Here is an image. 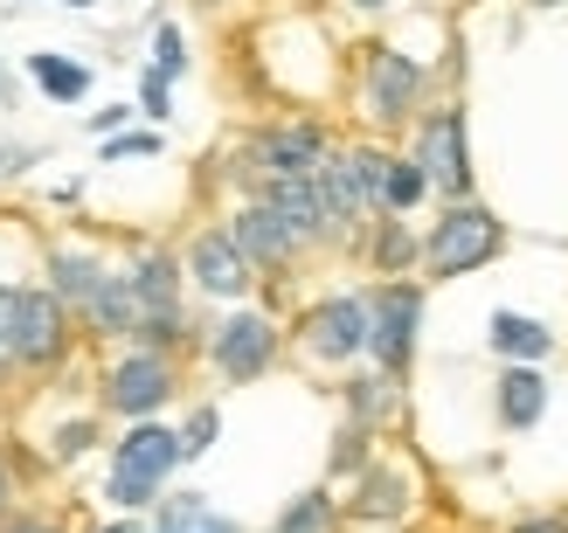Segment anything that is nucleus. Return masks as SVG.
<instances>
[{
    "label": "nucleus",
    "instance_id": "1",
    "mask_svg": "<svg viewBox=\"0 0 568 533\" xmlns=\"http://www.w3.org/2000/svg\"><path fill=\"white\" fill-rule=\"evenodd\" d=\"M506 257V222L465 194V202H444L437 222L423 229V285H450V277H471Z\"/></svg>",
    "mask_w": 568,
    "mask_h": 533
},
{
    "label": "nucleus",
    "instance_id": "2",
    "mask_svg": "<svg viewBox=\"0 0 568 533\" xmlns=\"http://www.w3.org/2000/svg\"><path fill=\"white\" fill-rule=\"evenodd\" d=\"M423 340V277H382L367 291V360L388 381H409Z\"/></svg>",
    "mask_w": 568,
    "mask_h": 533
},
{
    "label": "nucleus",
    "instance_id": "3",
    "mask_svg": "<svg viewBox=\"0 0 568 533\" xmlns=\"http://www.w3.org/2000/svg\"><path fill=\"white\" fill-rule=\"evenodd\" d=\"M174 396H181V360L174 353H153V347L119 353L104 368V388H98L104 416H119V423H146V416H160Z\"/></svg>",
    "mask_w": 568,
    "mask_h": 533
},
{
    "label": "nucleus",
    "instance_id": "4",
    "mask_svg": "<svg viewBox=\"0 0 568 533\" xmlns=\"http://www.w3.org/2000/svg\"><path fill=\"white\" fill-rule=\"evenodd\" d=\"M423 91H430V70L416 63V55L403 49H361V104H367V119H375L382 132H403L423 119Z\"/></svg>",
    "mask_w": 568,
    "mask_h": 533
},
{
    "label": "nucleus",
    "instance_id": "5",
    "mask_svg": "<svg viewBox=\"0 0 568 533\" xmlns=\"http://www.w3.org/2000/svg\"><path fill=\"white\" fill-rule=\"evenodd\" d=\"M423 181H430L437 202H465L471 194V132H465V104H437L416 119V153Z\"/></svg>",
    "mask_w": 568,
    "mask_h": 533
},
{
    "label": "nucleus",
    "instance_id": "6",
    "mask_svg": "<svg viewBox=\"0 0 568 533\" xmlns=\"http://www.w3.org/2000/svg\"><path fill=\"white\" fill-rule=\"evenodd\" d=\"M326 125H312V119H292V125H264V132H250V146H243V166H236V187H243V202L257 194L264 181L277 174H312V166L326 160Z\"/></svg>",
    "mask_w": 568,
    "mask_h": 533
},
{
    "label": "nucleus",
    "instance_id": "7",
    "mask_svg": "<svg viewBox=\"0 0 568 533\" xmlns=\"http://www.w3.org/2000/svg\"><path fill=\"white\" fill-rule=\"evenodd\" d=\"M277 353H284V332H277V319L271 312H230L215 332H209V368L222 375V381H236V388H250V381H264L271 368H277Z\"/></svg>",
    "mask_w": 568,
    "mask_h": 533
},
{
    "label": "nucleus",
    "instance_id": "8",
    "mask_svg": "<svg viewBox=\"0 0 568 533\" xmlns=\"http://www.w3.org/2000/svg\"><path fill=\"white\" fill-rule=\"evenodd\" d=\"M298 347L320 368H347L367 353V291H333L298 312Z\"/></svg>",
    "mask_w": 568,
    "mask_h": 533
},
{
    "label": "nucleus",
    "instance_id": "9",
    "mask_svg": "<svg viewBox=\"0 0 568 533\" xmlns=\"http://www.w3.org/2000/svg\"><path fill=\"white\" fill-rule=\"evenodd\" d=\"M230 243H236V257L257 270V277H284V270L305 257V243L277 222L271 202H243V208L230 215Z\"/></svg>",
    "mask_w": 568,
    "mask_h": 533
},
{
    "label": "nucleus",
    "instance_id": "10",
    "mask_svg": "<svg viewBox=\"0 0 568 533\" xmlns=\"http://www.w3.org/2000/svg\"><path fill=\"white\" fill-rule=\"evenodd\" d=\"M409 506H416V479L403 464H382V458H367L354 471V492L339 499V513L361 520V526H403Z\"/></svg>",
    "mask_w": 568,
    "mask_h": 533
},
{
    "label": "nucleus",
    "instance_id": "11",
    "mask_svg": "<svg viewBox=\"0 0 568 533\" xmlns=\"http://www.w3.org/2000/svg\"><path fill=\"white\" fill-rule=\"evenodd\" d=\"M181 270H187V285H194V291L230 298V305H236V298H250V285H257V270L236 257L230 229H202V236L181 249Z\"/></svg>",
    "mask_w": 568,
    "mask_h": 533
},
{
    "label": "nucleus",
    "instance_id": "12",
    "mask_svg": "<svg viewBox=\"0 0 568 533\" xmlns=\"http://www.w3.org/2000/svg\"><path fill=\"white\" fill-rule=\"evenodd\" d=\"M250 202H271L277 208V222L292 229L305 249H320V243H333V229H326V202H320V187H312V174H277V181H264Z\"/></svg>",
    "mask_w": 568,
    "mask_h": 533
},
{
    "label": "nucleus",
    "instance_id": "13",
    "mask_svg": "<svg viewBox=\"0 0 568 533\" xmlns=\"http://www.w3.org/2000/svg\"><path fill=\"white\" fill-rule=\"evenodd\" d=\"M111 471H132V479H153V485H166L181 471V437L166 430V423H125V437L111 443Z\"/></svg>",
    "mask_w": 568,
    "mask_h": 533
},
{
    "label": "nucleus",
    "instance_id": "14",
    "mask_svg": "<svg viewBox=\"0 0 568 533\" xmlns=\"http://www.w3.org/2000/svg\"><path fill=\"white\" fill-rule=\"evenodd\" d=\"M493 409H499V430H534L548 416V375L527 368V360H506L499 381H493Z\"/></svg>",
    "mask_w": 568,
    "mask_h": 533
},
{
    "label": "nucleus",
    "instance_id": "15",
    "mask_svg": "<svg viewBox=\"0 0 568 533\" xmlns=\"http://www.w3.org/2000/svg\"><path fill=\"white\" fill-rule=\"evenodd\" d=\"M77 326L91 332V340H132V326H139L132 277H125V270H104V277H98V291L77 305Z\"/></svg>",
    "mask_w": 568,
    "mask_h": 533
},
{
    "label": "nucleus",
    "instance_id": "16",
    "mask_svg": "<svg viewBox=\"0 0 568 533\" xmlns=\"http://www.w3.org/2000/svg\"><path fill=\"white\" fill-rule=\"evenodd\" d=\"M361 249H367V270L375 277H416V264H423V236H416L409 215H375L361 229Z\"/></svg>",
    "mask_w": 568,
    "mask_h": 533
},
{
    "label": "nucleus",
    "instance_id": "17",
    "mask_svg": "<svg viewBox=\"0 0 568 533\" xmlns=\"http://www.w3.org/2000/svg\"><path fill=\"white\" fill-rule=\"evenodd\" d=\"M132 298H139V312H181V285H187V270H181V257L174 249H160V243H146V249H132Z\"/></svg>",
    "mask_w": 568,
    "mask_h": 533
},
{
    "label": "nucleus",
    "instance_id": "18",
    "mask_svg": "<svg viewBox=\"0 0 568 533\" xmlns=\"http://www.w3.org/2000/svg\"><path fill=\"white\" fill-rule=\"evenodd\" d=\"M111 264L98 257V249H83V243H49V257H42V277H49V291L70 305V319H77V305L98 291V277Z\"/></svg>",
    "mask_w": 568,
    "mask_h": 533
},
{
    "label": "nucleus",
    "instance_id": "19",
    "mask_svg": "<svg viewBox=\"0 0 568 533\" xmlns=\"http://www.w3.org/2000/svg\"><path fill=\"white\" fill-rule=\"evenodd\" d=\"M486 347H493L499 360H527V368H541V360L555 353V332H548L541 319H527V312H493Z\"/></svg>",
    "mask_w": 568,
    "mask_h": 533
},
{
    "label": "nucleus",
    "instance_id": "20",
    "mask_svg": "<svg viewBox=\"0 0 568 533\" xmlns=\"http://www.w3.org/2000/svg\"><path fill=\"white\" fill-rule=\"evenodd\" d=\"M339 402H347V423L382 430L388 416H395V402H403V381H388L382 368H367V375H354V381H339Z\"/></svg>",
    "mask_w": 568,
    "mask_h": 533
},
{
    "label": "nucleus",
    "instance_id": "21",
    "mask_svg": "<svg viewBox=\"0 0 568 533\" xmlns=\"http://www.w3.org/2000/svg\"><path fill=\"white\" fill-rule=\"evenodd\" d=\"M28 76H36V91L49 104H83L91 98V63H77V55H63V49L28 55Z\"/></svg>",
    "mask_w": 568,
    "mask_h": 533
},
{
    "label": "nucleus",
    "instance_id": "22",
    "mask_svg": "<svg viewBox=\"0 0 568 533\" xmlns=\"http://www.w3.org/2000/svg\"><path fill=\"white\" fill-rule=\"evenodd\" d=\"M339 520H347V513H339V499H333L326 485H312V492H298L292 506L277 513L271 533H339Z\"/></svg>",
    "mask_w": 568,
    "mask_h": 533
},
{
    "label": "nucleus",
    "instance_id": "23",
    "mask_svg": "<svg viewBox=\"0 0 568 533\" xmlns=\"http://www.w3.org/2000/svg\"><path fill=\"white\" fill-rule=\"evenodd\" d=\"M430 202V181H423V166L409 153H388V181H382V215H416Z\"/></svg>",
    "mask_w": 568,
    "mask_h": 533
},
{
    "label": "nucleus",
    "instance_id": "24",
    "mask_svg": "<svg viewBox=\"0 0 568 533\" xmlns=\"http://www.w3.org/2000/svg\"><path fill=\"white\" fill-rule=\"evenodd\" d=\"M174 437H181V464L209 458V451H215V437H222V409H215V402H194V409H187V423H181Z\"/></svg>",
    "mask_w": 568,
    "mask_h": 533
},
{
    "label": "nucleus",
    "instance_id": "25",
    "mask_svg": "<svg viewBox=\"0 0 568 533\" xmlns=\"http://www.w3.org/2000/svg\"><path fill=\"white\" fill-rule=\"evenodd\" d=\"M160 492H166V485L132 479V471H111V479H104V499H111L119 513H153V506H160Z\"/></svg>",
    "mask_w": 568,
    "mask_h": 533
},
{
    "label": "nucleus",
    "instance_id": "26",
    "mask_svg": "<svg viewBox=\"0 0 568 533\" xmlns=\"http://www.w3.org/2000/svg\"><path fill=\"white\" fill-rule=\"evenodd\" d=\"M347 160H354V181H361V202H367V215H382V181H388V153H382V146H347Z\"/></svg>",
    "mask_w": 568,
    "mask_h": 533
},
{
    "label": "nucleus",
    "instance_id": "27",
    "mask_svg": "<svg viewBox=\"0 0 568 533\" xmlns=\"http://www.w3.org/2000/svg\"><path fill=\"white\" fill-rule=\"evenodd\" d=\"M98 437H104L98 416H77V423H63V430L49 437V458H55V464H77L83 451H98Z\"/></svg>",
    "mask_w": 568,
    "mask_h": 533
},
{
    "label": "nucleus",
    "instance_id": "28",
    "mask_svg": "<svg viewBox=\"0 0 568 533\" xmlns=\"http://www.w3.org/2000/svg\"><path fill=\"white\" fill-rule=\"evenodd\" d=\"M375 458V430H361V423H347L333 437V479H354V471Z\"/></svg>",
    "mask_w": 568,
    "mask_h": 533
},
{
    "label": "nucleus",
    "instance_id": "29",
    "mask_svg": "<svg viewBox=\"0 0 568 533\" xmlns=\"http://www.w3.org/2000/svg\"><path fill=\"white\" fill-rule=\"evenodd\" d=\"M153 70H160L166 83L187 76V35H181L174 21H160V28H153Z\"/></svg>",
    "mask_w": 568,
    "mask_h": 533
},
{
    "label": "nucleus",
    "instance_id": "30",
    "mask_svg": "<svg viewBox=\"0 0 568 533\" xmlns=\"http://www.w3.org/2000/svg\"><path fill=\"white\" fill-rule=\"evenodd\" d=\"M0 533H70L55 513H42V506H8L0 513Z\"/></svg>",
    "mask_w": 568,
    "mask_h": 533
},
{
    "label": "nucleus",
    "instance_id": "31",
    "mask_svg": "<svg viewBox=\"0 0 568 533\" xmlns=\"http://www.w3.org/2000/svg\"><path fill=\"white\" fill-rule=\"evenodd\" d=\"M139 111H146L153 125L166 119V111H174V83H166L160 70H146V76H139Z\"/></svg>",
    "mask_w": 568,
    "mask_h": 533
},
{
    "label": "nucleus",
    "instance_id": "32",
    "mask_svg": "<svg viewBox=\"0 0 568 533\" xmlns=\"http://www.w3.org/2000/svg\"><path fill=\"white\" fill-rule=\"evenodd\" d=\"M160 153V132H111L104 139V160H153Z\"/></svg>",
    "mask_w": 568,
    "mask_h": 533
},
{
    "label": "nucleus",
    "instance_id": "33",
    "mask_svg": "<svg viewBox=\"0 0 568 533\" xmlns=\"http://www.w3.org/2000/svg\"><path fill=\"white\" fill-rule=\"evenodd\" d=\"M28 166H42V146H21V139H0V181H21Z\"/></svg>",
    "mask_w": 568,
    "mask_h": 533
},
{
    "label": "nucleus",
    "instance_id": "34",
    "mask_svg": "<svg viewBox=\"0 0 568 533\" xmlns=\"http://www.w3.org/2000/svg\"><path fill=\"white\" fill-rule=\"evenodd\" d=\"M132 119H139V104H104V111H91V132L111 139V132H125Z\"/></svg>",
    "mask_w": 568,
    "mask_h": 533
},
{
    "label": "nucleus",
    "instance_id": "35",
    "mask_svg": "<svg viewBox=\"0 0 568 533\" xmlns=\"http://www.w3.org/2000/svg\"><path fill=\"white\" fill-rule=\"evenodd\" d=\"M506 533H568V513H527V520H514Z\"/></svg>",
    "mask_w": 568,
    "mask_h": 533
},
{
    "label": "nucleus",
    "instance_id": "36",
    "mask_svg": "<svg viewBox=\"0 0 568 533\" xmlns=\"http://www.w3.org/2000/svg\"><path fill=\"white\" fill-rule=\"evenodd\" d=\"M98 533H153V526L139 520V513H125V520H111V526H98Z\"/></svg>",
    "mask_w": 568,
    "mask_h": 533
},
{
    "label": "nucleus",
    "instance_id": "37",
    "mask_svg": "<svg viewBox=\"0 0 568 533\" xmlns=\"http://www.w3.org/2000/svg\"><path fill=\"white\" fill-rule=\"evenodd\" d=\"M14 506V471H8V458H0V513Z\"/></svg>",
    "mask_w": 568,
    "mask_h": 533
},
{
    "label": "nucleus",
    "instance_id": "38",
    "mask_svg": "<svg viewBox=\"0 0 568 533\" xmlns=\"http://www.w3.org/2000/svg\"><path fill=\"white\" fill-rule=\"evenodd\" d=\"M347 8H361V14H382V8H388V0H347Z\"/></svg>",
    "mask_w": 568,
    "mask_h": 533
},
{
    "label": "nucleus",
    "instance_id": "39",
    "mask_svg": "<svg viewBox=\"0 0 568 533\" xmlns=\"http://www.w3.org/2000/svg\"><path fill=\"white\" fill-rule=\"evenodd\" d=\"M63 8H98V0H63Z\"/></svg>",
    "mask_w": 568,
    "mask_h": 533
},
{
    "label": "nucleus",
    "instance_id": "40",
    "mask_svg": "<svg viewBox=\"0 0 568 533\" xmlns=\"http://www.w3.org/2000/svg\"><path fill=\"white\" fill-rule=\"evenodd\" d=\"M0 91H8V70H0Z\"/></svg>",
    "mask_w": 568,
    "mask_h": 533
}]
</instances>
